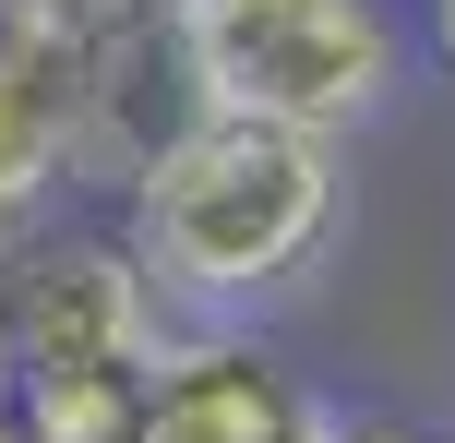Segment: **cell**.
<instances>
[{"label": "cell", "mask_w": 455, "mask_h": 443, "mask_svg": "<svg viewBox=\"0 0 455 443\" xmlns=\"http://www.w3.org/2000/svg\"><path fill=\"white\" fill-rule=\"evenodd\" d=\"M347 216V156L336 132H288V120L204 108L120 180V240H132L156 312L192 324H251L275 288L323 264Z\"/></svg>", "instance_id": "1"}, {"label": "cell", "mask_w": 455, "mask_h": 443, "mask_svg": "<svg viewBox=\"0 0 455 443\" xmlns=\"http://www.w3.org/2000/svg\"><path fill=\"white\" fill-rule=\"evenodd\" d=\"M180 48L204 108L288 120V132H360L408 72L384 0H180Z\"/></svg>", "instance_id": "2"}, {"label": "cell", "mask_w": 455, "mask_h": 443, "mask_svg": "<svg viewBox=\"0 0 455 443\" xmlns=\"http://www.w3.org/2000/svg\"><path fill=\"white\" fill-rule=\"evenodd\" d=\"M0 312H12L24 372H84V360H144L156 348V288H144L120 228L24 216V240L0 252Z\"/></svg>", "instance_id": "3"}, {"label": "cell", "mask_w": 455, "mask_h": 443, "mask_svg": "<svg viewBox=\"0 0 455 443\" xmlns=\"http://www.w3.org/2000/svg\"><path fill=\"white\" fill-rule=\"evenodd\" d=\"M336 420L251 324H192L144 348V431L132 443H323Z\"/></svg>", "instance_id": "4"}, {"label": "cell", "mask_w": 455, "mask_h": 443, "mask_svg": "<svg viewBox=\"0 0 455 443\" xmlns=\"http://www.w3.org/2000/svg\"><path fill=\"white\" fill-rule=\"evenodd\" d=\"M72 180V84L48 0H0V216H48Z\"/></svg>", "instance_id": "5"}, {"label": "cell", "mask_w": 455, "mask_h": 443, "mask_svg": "<svg viewBox=\"0 0 455 443\" xmlns=\"http://www.w3.org/2000/svg\"><path fill=\"white\" fill-rule=\"evenodd\" d=\"M24 443H132L144 431V360H84V372H24L12 384Z\"/></svg>", "instance_id": "6"}, {"label": "cell", "mask_w": 455, "mask_h": 443, "mask_svg": "<svg viewBox=\"0 0 455 443\" xmlns=\"http://www.w3.org/2000/svg\"><path fill=\"white\" fill-rule=\"evenodd\" d=\"M12 384H24V348H12V312H0V407H12Z\"/></svg>", "instance_id": "7"}, {"label": "cell", "mask_w": 455, "mask_h": 443, "mask_svg": "<svg viewBox=\"0 0 455 443\" xmlns=\"http://www.w3.org/2000/svg\"><path fill=\"white\" fill-rule=\"evenodd\" d=\"M323 443H432V431H323Z\"/></svg>", "instance_id": "8"}, {"label": "cell", "mask_w": 455, "mask_h": 443, "mask_svg": "<svg viewBox=\"0 0 455 443\" xmlns=\"http://www.w3.org/2000/svg\"><path fill=\"white\" fill-rule=\"evenodd\" d=\"M432 36H443V72H455V0H432Z\"/></svg>", "instance_id": "9"}, {"label": "cell", "mask_w": 455, "mask_h": 443, "mask_svg": "<svg viewBox=\"0 0 455 443\" xmlns=\"http://www.w3.org/2000/svg\"><path fill=\"white\" fill-rule=\"evenodd\" d=\"M0 443H24V431H12V407H0Z\"/></svg>", "instance_id": "10"}]
</instances>
